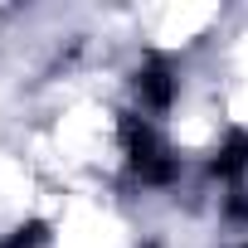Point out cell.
<instances>
[{
	"instance_id": "277c9868",
	"label": "cell",
	"mask_w": 248,
	"mask_h": 248,
	"mask_svg": "<svg viewBox=\"0 0 248 248\" xmlns=\"http://www.w3.org/2000/svg\"><path fill=\"white\" fill-rule=\"evenodd\" d=\"M229 219H238V224H248V190H238V195H229Z\"/></svg>"
},
{
	"instance_id": "6da1fadb",
	"label": "cell",
	"mask_w": 248,
	"mask_h": 248,
	"mask_svg": "<svg viewBox=\"0 0 248 248\" xmlns=\"http://www.w3.org/2000/svg\"><path fill=\"white\" fill-rule=\"evenodd\" d=\"M137 97H141V107L166 112V107L175 102V73H170L161 59H151V63L137 73Z\"/></svg>"
},
{
	"instance_id": "7a4b0ae2",
	"label": "cell",
	"mask_w": 248,
	"mask_h": 248,
	"mask_svg": "<svg viewBox=\"0 0 248 248\" xmlns=\"http://www.w3.org/2000/svg\"><path fill=\"white\" fill-rule=\"evenodd\" d=\"M209 170H214V175H224V180L243 175V170H248V132H233V137H229V141L214 151Z\"/></svg>"
},
{
	"instance_id": "3957f363",
	"label": "cell",
	"mask_w": 248,
	"mask_h": 248,
	"mask_svg": "<svg viewBox=\"0 0 248 248\" xmlns=\"http://www.w3.org/2000/svg\"><path fill=\"white\" fill-rule=\"evenodd\" d=\"M44 243H49V224H39V219H30L0 238V248H44Z\"/></svg>"
}]
</instances>
